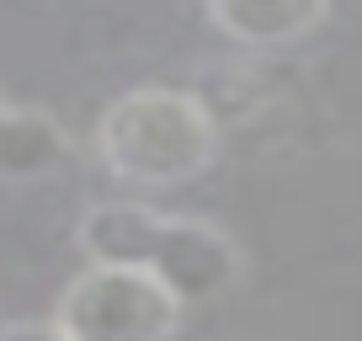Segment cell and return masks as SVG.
Returning a JSON list of instances; mask_svg holds the SVG:
<instances>
[{
	"label": "cell",
	"instance_id": "6da1fadb",
	"mask_svg": "<svg viewBox=\"0 0 362 341\" xmlns=\"http://www.w3.org/2000/svg\"><path fill=\"white\" fill-rule=\"evenodd\" d=\"M86 262L134 267V272L165 283L181 304L224 299L245 272V250L229 229L187 214H160L149 203H90L75 229Z\"/></svg>",
	"mask_w": 362,
	"mask_h": 341
},
{
	"label": "cell",
	"instance_id": "7a4b0ae2",
	"mask_svg": "<svg viewBox=\"0 0 362 341\" xmlns=\"http://www.w3.org/2000/svg\"><path fill=\"white\" fill-rule=\"evenodd\" d=\"M214 107L176 86H134L96 117V155L107 176L134 187H181L197 182L218 160Z\"/></svg>",
	"mask_w": 362,
	"mask_h": 341
},
{
	"label": "cell",
	"instance_id": "3957f363",
	"mask_svg": "<svg viewBox=\"0 0 362 341\" xmlns=\"http://www.w3.org/2000/svg\"><path fill=\"white\" fill-rule=\"evenodd\" d=\"M181 299L134 267L86 262L59 294L54 325L69 341H170L181 330Z\"/></svg>",
	"mask_w": 362,
	"mask_h": 341
},
{
	"label": "cell",
	"instance_id": "277c9868",
	"mask_svg": "<svg viewBox=\"0 0 362 341\" xmlns=\"http://www.w3.org/2000/svg\"><path fill=\"white\" fill-rule=\"evenodd\" d=\"M208 22L240 48H293L320 33L330 16V0H203Z\"/></svg>",
	"mask_w": 362,
	"mask_h": 341
},
{
	"label": "cell",
	"instance_id": "5b68a950",
	"mask_svg": "<svg viewBox=\"0 0 362 341\" xmlns=\"http://www.w3.org/2000/svg\"><path fill=\"white\" fill-rule=\"evenodd\" d=\"M75 155V139L64 134L54 112H37V107H16L0 96V176L6 182H37V176H54L69 166Z\"/></svg>",
	"mask_w": 362,
	"mask_h": 341
},
{
	"label": "cell",
	"instance_id": "8992f818",
	"mask_svg": "<svg viewBox=\"0 0 362 341\" xmlns=\"http://www.w3.org/2000/svg\"><path fill=\"white\" fill-rule=\"evenodd\" d=\"M0 341H69L54 320H6L0 325Z\"/></svg>",
	"mask_w": 362,
	"mask_h": 341
}]
</instances>
